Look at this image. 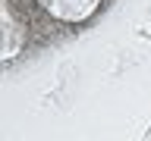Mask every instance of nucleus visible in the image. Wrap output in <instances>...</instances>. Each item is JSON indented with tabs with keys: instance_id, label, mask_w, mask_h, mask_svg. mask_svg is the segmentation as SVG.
I'll use <instances>...</instances> for the list:
<instances>
[]
</instances>
